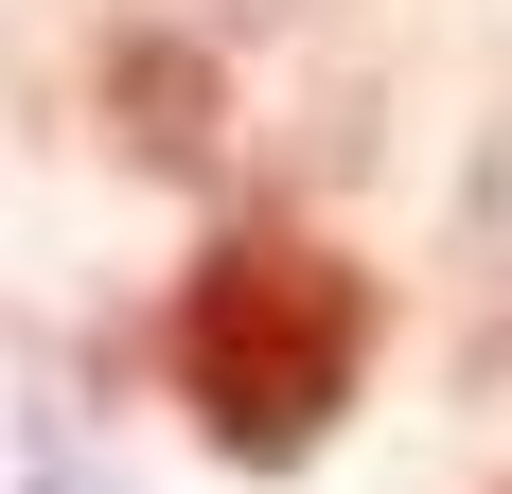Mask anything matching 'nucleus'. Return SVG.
<instances>
[{
  "mask_svg": "<svg viewBox=\"0 0 512 494\" xmlns=\"http://www.w3.org/2000/svg\"><path fill=\"white\" fill-rule=\"evenodd\" d=\"M159 371L195 406L212 459H248V477H301L371 389V265L301 212H230L195 247V283L159 318Z\"/></svg>",
  "mask_w": 512,
  "mask_h": 494,
  "instance_id": "1",
  "label": "nucleus"
},
{
  "mask_svg": "<svg viewBox=\"0 0 512 494\" xmlns=\"http://www.w3.org/2000/svg\"><path fill=\"white\" fill-rule=\"evenodd\" d=\"M124 106H142V159H212V71L195 53H124Z\"/></svg>",
  "mask_w": 512,
  "mask_h": 494,
  "instance_id": "2",
  "label": "nucleus"
}]
</instances>
